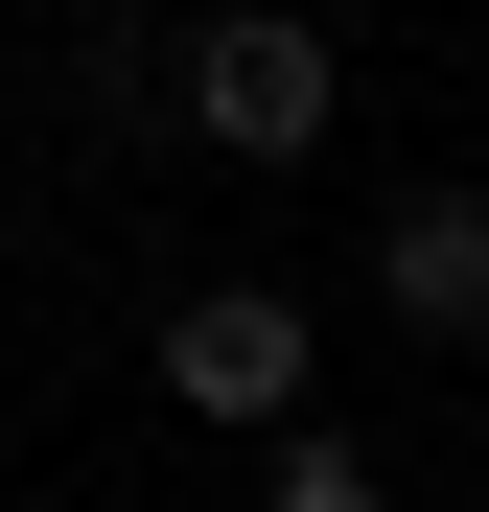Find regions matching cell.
Segmentation results:
<instances>
[{"label": "cell", "mask_w": 489, "mask_h": 512, "mask_svg": "<svg viewBox=\"0 0 489 512\" xmlns=\"http://www.w3.org/2000/svg\"><path fill=\"white\" fill-rule=\"evenodd\" d=\"M257 512H396V466L373 443H326V396L280 419V466H257Z\"/></svg>", "instance_id": "obj_4"}, {"label": "cell", "mask_w": 489, "mask_h": 512, "mask_svg": "<svg viewBox=\"0 0 489 512\" xmlns=\"http://www.w3.org/2000/svg\"><path fill=\"white\" fill-rule=\"evenodd\" d=\"M373 326L396 350H489V187H396L373 210Z\"/></svg>", "instance_id": "obj_3"}, {"label": "cell", "mask_w": 489, "mask_h": 512, "mask_svg": "<svg viewBox=\"0 0 489 512\" xmlns=\"http://www.w3.org/2000/svg\"><path fill=\"white\" fill-rule=\"evenodd\" d=\"M163 140H210V163H326V140H350V47H326L303 0H233V24L163 47Z\"/></svg>", "instance_id": "obj_1"}, {"label": "cell", "mask_w": 489, "mask_h": 512, "mask_svg": "<svg viewBox=\"0 0 489 512\" xmlns=\"http://www.w3.org/2000/svg\"><path fill=\"white\" fill-rule=\"evenodd\" d=\"M303 396H326V303H303V280H187V303H163V419L280 443Z\"/></svg>", "instance_id": "obj_2"}]
</instances>
